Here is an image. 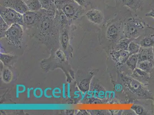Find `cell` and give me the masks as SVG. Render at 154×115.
Returning a JSON list of instances; mask_svg holds the SVG:
<instances>
[{"instance_id": "6da1fadb", "label": "cell", "mask_w": 154, "mask_h": 115, "mask_svg": "<svg viewBox=\"0 0 154 115\" xmlns=\"http://www.w3.org/2000/svg\"><path fill=\"white\" fill-rule=\"evenodd\" d=\"M127 9L124 12L120 11L117 12L115 17L110 20L103 26V31L106 41L114 46L120 39L124 38L123 28L125 20L131 12Z\"/></svg>"}, {"instance_id": "7a4b0ae2", "label": "cell", "mask_w": 154, "mask_h": 115, "mask_svg": "<svg viewBox=\"0 0 154 115\" xmlns=\"http://www.w3.org/2000/svg\"><path fill=\"white\" fill-rule=\"evenodd\" d=\"M133 12L131 11L125 20L123 35L124 38L134 40L143 33L147 24L144 22L142 18Z\"/></svg>"}, {"instance_id": "3957f363", "label": "cell", "mask_w": 154, "mask_h": 115, "mask_svg": "<svg viewBox=\"0 0 154 115\" xmlns=\"http://www.w3.org/2000/svg\"><path fill=\"white\" fill-rule=\"evenodd\" d=\"M121 79L126 91L131 96L137 99L154 100L153 95L146 85L131 76L122 75Z\"/></svg>"}, {"instance_id": "277c9868", "label": "cell", "mask_w": 154, "mask_h": 115, "mask_svg": "<svg viewBox=\"0 0 154 115\" xmlns=\"http://www.w3.org/2000/svg\"><path fill=\"white\" fill-rule=\"evenodd\" d=\"M55 4L57 9L66 15L70 25L80 20L86 13V8L74 0H57Z\"/></svg>"}, {"instance_id": "5b68a950", "label": "cell", "mask_w": 154, "mask_h": 115, "mask_svg": "<svg viewBox=\"0 0 154 115\" xmlns=\"http://www.w3.org/2000/svg\"><path fill=\"white\" fill-rule=\"evenodd\" d=\"M1 17L9 26L18 24L21 26L24 25L23 15L11 8L1 6Z\"/></svg>"}, {"instance_id": "8992f818", "label": "cell", "mask_w": 154, "mask_h": 115, "mask_svg": "<svg viewBox=\"0 0 154 115\" xmlns=\"http://www.w3.org/2000/svg\"><path fill=\"white\" fill-rule=\"evenodd\" d=\"M141 47L150 48L154 46V28L147 24L143 33L133 40Z\"/></svg>"}, {"instance_id": "52a82bcc", "label": "cell", "mask_w": 154, "mask_h": 115, "mask_svg": "<svg viewBox=\"0 0 154 115\" xmlns=\"http://www.w3.org/2000/svg\"><path fill=\"white\" fill-rule=\"evenodd\" d=\"M23 31L20 25L14 24L12 25L5 33L7 40L11 44H19L22 40Z\"/></svg>"}, {"instance_id": "ba28073f", "label": "cell", "mask_w": 154, "mask_h": 115, "mask_svg": "<svg viewBox=\"0 0 154 115\" xmlns=\"http://www.w3.org/2000/svg\"><path fill=\"white\" fill-rule=\"evenodd\" d=\"M116 7L118 8L126 7L134 13L141 11L143 9L144 0H114Z\"/></svg>"}, {"instance_id": "9c48e42d", "label": "cell", "mask_w": 154, "mask_h": 115, "mask_svg": "<svg viewBox=\"0 0 154 115\" xmlns=\"http://www.w3.org/2000/svg\"><path fill=\"white\" fill-rule=\"evenodd\" d=\"M1 6L11 8L22 15L29 10L22 0H1Z\"/></svg>"}, {"instance_id": "30bf717a", "label": "cell", "mask_w": 154, "mask_h": 115, "mask_svg": "<svg viewBox=\"0 0 154 115\" xmlns=\"http://www.w3.org/2000/svg\"><path fill=\"white\" fill-rule=\"evenodd\" d=\"M24 25L32 26L36 25L40 21L43 15L42 9L38 11H28L23 14Z\"/></svg>"}, {"instance_id": "8fae6325", "label": "cell", "mask_w": 154, "mask_h": 115, "mask_svg": "<svg viewBox=\"0 0 154 115\" xmlns=\"http://www.w3.org/2000/svg\"><path fill=\"white\" fill-rule=\"evenodd\" d=\"M112 59L117 67L122 66L131 55L127 50H113L110 52Z\"/></svg>"}, {"instance_id": "7c38bea8", "label": "cell", "mask_w": 154, "mask_h": 115, "mask_svg": "<svg viewBox=\"0 0 154 115\" xmlns=\"http://www.w3.org/2000/svg\"><path fill=\"white\" fill-rule=\"evenodd\" d=\"M86 15L89 21L95 24H101L104 21V15L103 13L97 9L90 10L87 12Z\"/></svg>"}, {"instance_id": "4fadbf2b", "label": "cell", "mask_w": 154, "mask_h": 115, "mask_svg": "<svg viewBox=\"0 0 154 115\" xmlns=\"http://www.w3.org/2000/svg\"><path fill=\"white\" fill-rule=\"evenodd\" d=\"M150 74L136 68L133 71L131 77L148 87Z\"/></svg>"}, {"instance_id": "5bb4252c", "label": "cell", "mask_w": 154, "mask_h": 115, "mask_svg": "<svg viewBox=\"0 0 154 115\" xmlns=\"http://www.w3.org/2000/svg\"><path fill=\"white\" fill-rule=\"evenodd\" d=\"M138 62L144 61L154 62L152 47L143 48L141 47L139 52L137 53Z\"/></svg>"}, {"instance_id": "9a60e30c", "label": "cell", "mask_w": 154, "mask_h": 115, "mask_svg": "<svg viewBox=\"0 0 154 115\" xmlns=\"http://www.w3.org/2000/svg\"><path fill=\"white\" fill-rule=\"evenodd\" d=\"M54 20L57 26H66L70 25L66 15L62 11L57 9Z\"/></svg>"}, {"instance_id": "2e32d148", "label": "cell", "mask_w": 154, "mask_h": 115, "mask_svg": "<svg viewBox=\"0 0 154 115\" xmlns=\"http://www.w3.org/2000/svg\"><path fill=\"white\" fill-rule=\"evenodd\" d=\"M137 68L150 74L154 68V62L149 61L139 62L137 64Z\"/></svg>"}, {"instance_id": "e0dca14e", "label": "cell", "mask_w": 154, "mask_h": 115, "mask_svg": "<svg viewBox=\"0 0 154 115\" xmlns=\"http://www.w3.org/2000/svg\"><path fill=\"white\" fill-rule=\"evenodd\" d=\"M138 62V58L137 54H131L126 61V64L132 71L137 68Z\"/></svg>"}, {"instance_id": "ac0fdd59", "label": "cell", "mask_w": 154, "mask_h": 115, "mask_svg": "<svg viewBox=\"0 0 154 115\" xmlns=\"http://www.w3.org/2000/svg\"><path fill=\"white\" fill-rule=\"evenodd\" d=\"M133 40L131 39L124 38L120 39L114 46V49L116 50H127L130 43Z\"/></svg>"}, {"instance_id": "d6986e66", "label": "cell", "mask_w": 154, "mask_h": 115, "mask_svg": "<svg viewBox=\"0 0 154 115\" xmlns=\"http://www.w3.org/2000/svg\"><path fill=\"white\" fill-rule=\"evenodd\" d=\"M29 10L38 11L42 9V7L39 0H29L25 2Z\"/></svg>"}, {"instance_id": "ffe728a7", "label": "cell", "mask_w": 154, "mask_h": 115, "mask_svg": "<svg viewBox=\"0 0 154 115\" xmlns=\"http://www.w3.org/2000/svg\"><path fill=\"white\" fill-rule=\"evenodd\" d=\"M141 46L139 44L134 41H131L129 45L128 51L131 54H137L140 51Z\"/></svg>"}, {"instance_id": "44dd1931", "label": "cell", "mask_w": 154, "mask_h": 115, "mask_svg": "<svg viewBox=\"0 0 154 115\" xmlns=\"http://www.w3.org/2000/svg\"><path fill=\"white\" fill-rule=\"evenodd\" d=\"M131 110L134 111L136 114L141 115L146 114V110L143 107L137 104L133 105L131 107Z\"/></svg>"}, {"instance_id": "7402d4cb", "label": "cell", "mask_w": 154, "mask_h": 115, "mask_svg": "<svg viewBox=\"0 0 154 115\" xmlns=\"http://www.w3.org/2000/svg\"><path fill=\"white\" fill-rule=\"evenodd\" d=\"M148 88L154 97V68L153 70L150 73L148 82Z\"/></svg>"}, {"instance_id": "603a6c76", "label": "cell", "mask_w": 154, "mask_h": 115, "mask_svg": "<svg viewBox=\"0 0 154 115\" xmlns=\"http://www.w3.org/2000/svg\"><path fill=\"white\" fill-rule=\"evenodd\" d=\"M26 91V85L20 84H17L16 86V98H19V95L23 93Z\"/></svg>"}, {"instance_id": "cb8c5ba5", "label": "cell", "mask_w": 154, "mask_h": 115, "mask_svg": "<svg viewBox=\"0 0 154 115\" xmlns=\"http://www.w3.org/2000/svg\"><path fill=\"white\" fill-rule=\"evenodd\" d=\"M33 96L37 99L41 98L43 95V91L40 88H36L33 90Z\"/></svg>"}, {"instance_id": "d4e9b609", "label": "cell", "mask_w": 154, "mask_h": 115, "mask_svg": "<svg viewBox=\"0 0 154 115\" xmlns=\"http://www.w3.org/2000/svg\"><path fill=\"white\" fill-rule=\"evenodd\" d=\"M74 1L81 6L86 9L88 5H90L91 4L92 0H74Z\"/></svg>"}, {"instance_id": "484cf974", "label": "cell", "mask_w": 154, "mask_h": 115, "mask_svg": "<svg viewBox=\"0 0 154 115\" xmlns=\"http://www.w3.org/2000/svg\"><path fill=\"white\" fill-rule=\"evenodd\" d=\"M1 34H2L3 33H5L9 29L10 26H8L7 23L5 22L4 20L1 17Z\"/></svg>"}, {"instance_id": "4316f807", "label": "cell", "mask_w": 154, "mask_h": 115, "mask_svg": "<svg viewBox=\"0 0 154 115\" xmlns=\"http://www.w3.org/2000/svg\"><path fill=\"white\" fill-rule=\"evenodd\" d=\"M52 94L53 97L54 98L56 99H59L61 97V95L60 96H58L57 95L58 94H61L62 93V92H61V90L60 89V88L58 87H56L54 88L52 91Z\"/></svg>"}, {"instance_id": "83f0119b", "label": "cell", "mask_w": 154, "mask_h": 115, "mask_svg": "<svg viewBox=\"0 0 154 115\" xmlns=\"http://www.w3.org/2000/svg\"><path fill=\"white\" fill-rule=\"evenodd\" d=\"M49 90H52V89L51 88H47L45 89L43 91V95L46 98H51L53 97L52 95H48V92Z\"/></svg>"}, {"instance_id": "f1b7e54d", "label": "cell", "mask_w": 154, "mask_h": 115, "mask_svg": "<svg viewBox=\"0 0 154 115\" xmlns=\"http://www.w3.org/2000/svg\"><path fill=\"white\" fill-rule=\"evenodd\" d=\"M67 96L68 98H71L70 95V84L69 83H67Z\"/></svg>"}, {"instance_id": "f546056e", "label": "cell", "mask_w": 154, "mask_h": 115, "mask_svg": "<svg viewBox=\"0 0 154 115\" xmlns=\"http://www.w3.org/2000/svg\"><path fill=\"white\" fill-rule=\"evenodd\" d=\"M62 96L64 99H66V84L65 83L63 84Z\"/></svg>"}, {"instance_id": "4dcf8cb0", "label": "cell", "mask_w": 154, "mask_h": 115, "mask_svg": "<svg viewBox=\"0 0 154 115\" xmlns=\"http://www.w3.org/2000/svg\"><path fill=\"white\" fill-rule=\"evenodd\" d=\"M146 16L149 17L154 18V9H152L148 13L146 14Z\"/></svg>"}, {"instance_id": "1f68e13d", "label": "cell", "mask_w": 154, "mask_h": 115, "mask_svg": "<svg viewBox=\"0 0 154 115\" xmlns=\"http://www.w3.org/2000/svg\"><path fill=\"white\" fill-rule=\"evenodd\" d=\"M33 88H28L27 89V98H30V92L32 90H33L34 89Z\"/></svg>"}, {"instance_id": "d6a6232c", "label": "cell", "mask_w": 154, "mask_h": 115, "mask_svg": "<svg viewBox=\"0 0 154 115\" xmlns=\"http://www.w3.org/2000/svg\"><path fill=\"white\" fill-rule=\"evenodd\" d=\"M152 51H153V61L154 62V46L153 47H152Z\"/></svg>"}, {"instance_id": "836d02e7", "label": "cell", "mask_w": 154, "mask_h": 115, "mask_svg": "<svg viewBox=\"0 0 154 115\" xmlns=\"http://www.w3.org/2000/svg\"><path fill=\"white\" fill-rule=\"evenodd\" d=\"M22 1H23L24 2H25L26 1H29V0H22Z\"/></svg>"}, {"instance_id": "e575fe53", "label": "cell", "mask_w": 154, "mask_h": 115, "mask_svg": "<svg viewBox=\"0 0 154 115\" xmlns=\"http://www.w3.org/2000/svg\"></svg>"}]
</instances>
